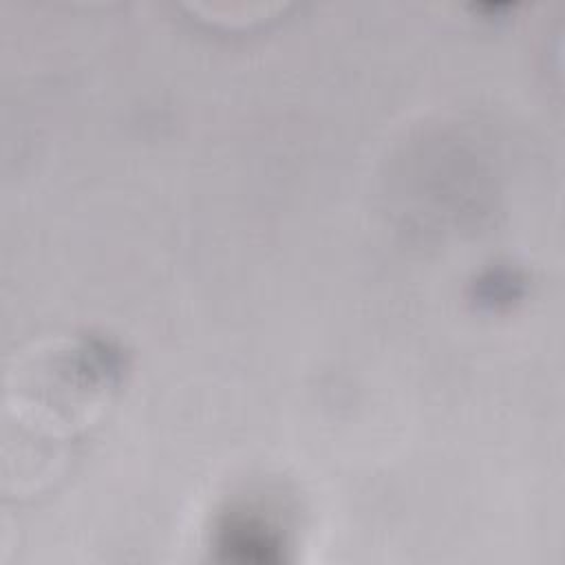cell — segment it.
<instances>
[{"label": "cell", "instance_id": "cell-1", "mask_svg": "<svg viewBox=\"0 0 565 565\" xmlns=\"http://www.w3.org/2000/svg\"><path fill=\"white\" fill-rule=\"evenodd\" d=\"M121 375L119 353L95 338L60 340L18 369V439L60 461L110 404Z\"/></svg>", "mask_w": 565, "mask_h": 565}]
</instances>
